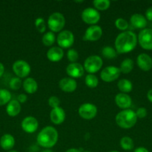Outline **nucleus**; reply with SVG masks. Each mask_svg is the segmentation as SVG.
Listing matches in <instances>:
<instances>
[{
  "label": "nucleus",
  "mask_w": 152,
  "mask_h": 152,
  "mask_svg": "<svg viewBox=\"0 0 152 152\" xmlns=\"http://www.w3.org/2000/svg\"><path fill=\"white\" fill-rule=\"evenodd\" d=\"M138 42L137 36L131 31H123L116 37L115 49L118 53H127L132 51Z\"/></svg>",
  "instance_id": "nucleus-1"
},
{
  "label": "nucleus",
  "mask_w": 152,
  "mask_h": 152,
  "mask_svg": "<svg viewBox=\"0 0 152 152\" xmlns=\"http://www.w3.org/2000/svg\"><path fill=\"white\" fill-rule=\"evenodd\" d=\"M58 140V132L52 126L43 128L37 137V142L39 145L44 148H49L55 146Z\"/></svg>",
  "instance_id": "nucleus-2"
},
{
  "label": "nucleus",
  "mask_w": 152,
  "mask_h": 152,
  "mask_svg": "<svg viewBox=\"0 0 152 152\" xmlns=\"http://www.w3.org/2000/svg\"><path fill=\"white\" fill-rule=\"evenodd\" d=\"M137 119L135 111L128 108L122 110L116 114V123L122 129H128L135 126Z\"/></svg>",
  "instance_id": "nucleus-3"
},
{
  "label": "nucleus",
  "mask_w": 152,
  "mask_h": 152,
  "mask_svg": "<svg viewBox=\"0 0 152 152\" xmlns=\"http://www.w3.org/2000/svg\"><path fill=\"white\" fill-rule=\"evenodd\" d=\"M66 20L63 15L59 12L52 13L49 16L47 21V25L52 32H61L65 26Z\"/></svg>",
  "instance_id": "nucleus-4"
},
{
  "label": "nucleus",
  "mask_w": 152,
  "mask_h": 152,
  "mask_svg": "<svg viewBox=\"0 0 152 152\" xmlns=\"http://www.w3.org/2000/svg\"><path fill=\"white\" fill-rule=\"evenodd\" d=\"M103 65V60L98 55H92L85 59L83 62L84 71L89 74H94L100 71Z\"/></svg>",
  "instance_id": "nucleus-5"
},
{
  "label": "nucleus",
  "mask_w": 152,
  "mask_h": 152,
  "mask_svg": "<svg viewBox=\"0 0 152 152\" xmlns=\"http://www.w3.org/2000/svg\"><path fill=\"white\" fill-rule=\"evenodd\" d=\"M138 42L139 45L145 50H152V29L144 28L139 34Z\"/></svg>",
  "instance_id": "nucleus-6"
},
{
  "label": "nucleus",
  "mask_w": 152,
  "mask_h": 152,
  "mask_svg": "<svg viewBox=\"0 0 152 152\" xmlns=\"http://www.w3.org/2000/svg\"><path fill=\"white\" fill-rule=\"evenodd\" d=\"M98 113V108L94 104L83 103L78 108V114L82 119L86 120H90L95 117Z\"/></svg>",
  "instance_id": "nucleus-7"
},
{
  "label": "nucleus",
  "mask_w": 152,
  "mask_h": 152,
  "mask_svg": "<svg viewBox=\"0 0 152 152\" xmlns=\"http://www.w3.org/2000/svg\"><path fill=\"white\" fill-rule=\"evenodd\" d=\"M81 19L85 23L94 25L99 22L101 19V15L98 10H97L94 7H87L82 11Z\"/></svg>",
  "instance_id": "nucleus-8"
},
{
  "label": "nucleus",
  "mask_w": 152,
  "mask_h": 152,
  "mask_svg": "<svg viewBox=\"0 0 152 152\" xmlns=\"http://www.w3.org/2000/svg\"><path fill=\"white\" fill-rule=\"evenodd\" d=\"M75 37L72 32L68 30L61 31L57 37V42L61 48H69L74 44Z\"/></svg>",
  "instance_id": "nucleus-9"
},
{
  "label": "nucleus",
  "mask_w": 152,
  "mask_h": 152,
  "mask_svg": "<svg viewBox=\"0 0 152 152\" xmlns=\"http://www.w3.org/2000/svg\"><path fill=\"white\" fill-rule=\"evenodd\" d=\"M13 71L16 76L19 78H25L31 73V66L26 61L19 59L13 64Z\"/></svg>",
  "instance_id": "nucleus-10"
},
{
  "label": "nucleus",
  "mask_w": 152,
  "mask_h": 152,
  "mask_svg": "<svg viewBox=\"0 0 152 152\" xmlns=\"http://www.w3.org/2000/svg\"><path fill=\"white\" fill-rule=\"evenodd\" d=\"M121 74L119 68L116 66H107L104 68L100 74V77L101 80L106 83H110L117 80Z\"/></svg>",
  "instance_id": "nucleus-11"
},
{
  "label": "nucleus",
  "mask_w": 152,
  "mask_h": 152,
  "mask_svg": "<svg viewBox=\"0 0 152 152\" xmlns=\"http://www.w3.org/2000/svg\"><path fill=\"white\" fill-rule=\"evenodd\" d=\"M102 34V28L99 25H90L89 28H86L84 36H83V39L85 40H87V41L95 42L99 39Z\"/></svg>",
  "instance_id": "nucleus-12"
},
{
  "label": "nucleus",
  "mask_w": 152,
  "mask_h": 152,
  "mask_svg": "<svg viewBox=\"0 0 152 152\" xmlns=\"http://www.w3.org/2000/svg\"><path fill=\"white\" fill-rule=\"evenodd\" d=\"M39 123L35 117L28 116L25 117L21 123V127L22 130L28 134H33L37 130Z\"/></svg>",
  "instance_id": "nucleus-13"
},
{
  "label": "nucleus",
  "mask_w": 152,
  "mask_h": 152,
  "mask_svg": "<svg viewBox=\"0 0 152 152\" xmlns=\"http://www.w3.org/2000/svg\"><path fill=\"white\" fill-rule=\"evenodd\" d=\"M66 74L69 77L72 79L80 78L84 74V68L81 64L78 62L70 63L67 65L66 68Z\"/></svg>",
  "instance_id": "nucleus-14"
},
{
  "label": "nucleus",
  "mask_w": 152,
  "mask_h": 152,
  "mask_svg": "<svg viewBox=\"0 0 152 152\" xmlns=\"http://www.w3.org/2000/svg\"><path fill=\"white\" fill-rule=\"evenodd\" d=\"M58 86L61 91L66 93L75 91L77 87V82L75 79L71 78V77H65V78L61 79L59 81Z\"/></svg>",
  "instance_id": "nucleus-15"
},
{
  "label": "nucleus",
  "mask_w": 152,
  "mask_h": 152,
  "mask_svg": "<svg viewBox=\"0 0 152 152\" xmlns=\"http://www.w3.org/2000/svg\"><path fill=\"white\" fill-rule=\"evenodd\" d=\"M50 120L55 125H61L66 119V112L62 108H52L50 111Z\"/></svg>",
  "instance_id": "nucleus-16"
},
{
  "label": "nucleus",
  "mask_w": 152,
  "mask_h": 152,
  "mask_svg": "<svg viewBox=\"0 0 152 152\" xmlns=\"http://www.w3.org/2000/svg\"><path fill=\"white\" fill-rule=\"evenodd\" d=\"M115 102L116 105L122 110L128 109L132 105V99L127 94L119 93L115 96Z\"/></svg>",
  "instance_id": "nucleus-17"
},
{
  "label": "nucleus",
  "mask_w": 152,
  "mask_h": 152,
  "mask_svg": "<svg viewBox=\"0 0 152 152\" xmlns=\"http://www.w3.org/2000/svg\"><path fill=\"white\" fill-rule=\"evenodd\" d=\"M139 68L144 71H148L152 68V58L147 53H140L137 58Z\"/></svg>",
  "instance_id": "nucleus-18"
},
{
  "label": "nucleus",
  "mask_w": 152,
  "mask_h": 152,
  "mask_svg": "<svg viewBox=\"0 0 152 152\" xmlns=\"http://www.w3.org/2000/svg\"><path fill=\"white\" fill-rule=\"evenodd\" d=\"M64 56V52L63 49L60 47L50 48L46 53L48 59L52 62H57L61 61Z\"/></svg>",
  "instance_id": "nucleus-19"
},
{
  "label": "nucleus",
  "mask_w": 152,
  "mask_h": 152,
  "mask_svg": "<svg viewBox=\"0 0 152 152\" xmlns=\"http://www.w3.org/2000/svg\"><path fill=\"white\" fill-rule=\"evenodd\" d=\"M147 19L145 16L139 13H134L131 16L130 22L131 25L135 28L138 29H144L147 25Z\"/></svg>",
  "instance_id": "nucleus-20"
},
{
  "label": "nucleus",
  "mask_w": 152,
  "mask_h": 152,
  "mask_svg": "<svg viewBox=\"0 0 152 152\" xmlns=\"http://www.w3.org/2000/svg\"><path fill=\"white\" fill-rule=\"evenodd\" d=\"M15 145V139L13 135L10 134H5L1 136L0 139V146L5 151L12 150Z\"/></svg>",
  "instance_id": "nucleus-21"
},
{
  "label": "nucleus",
  "mask_w": 152,
  "mask_h": 152,
  "mask_svg": "<svg viewBox=\"0 0 152 152\" xmlns=\"http://www.w3.org/2000/svg\"><path fill=\"white\" fill-rule=\"evenodd\" d=\"M21 104L17 99H12L7 103L6 107V112L10 117H16L21 111Z\"/></svg>",
  "instance_id": "nucleus-22"
},
{
  "label": "nucleus",
  "mask_w": 152,
  "mask_h": 152,
  "mask_svg": "<svg viewBox=\"0 0 152 152\" xmlns=\"http://www.w3.org/2000/svg\"><path fill=\"white\" fill-rule=\"evenodd\" d=\"M22 87L26 93L32 94L35 93L38 89V84L34 78L28 77L22 83Z\"/></svg>",
  "instance_id": "nucleus-23"
},
{
  "label": "nucleus",
  "mask_w": 152,
  "mask_h": 152,
  "mask_svg": "<svg viewBox=\"0 0 152 152\" xmlns=\"http://www.w3.org/2000/svg\"><path fill=\"white\" fill-rule=\"evenodd\" d=\"M117 87L122 93H129L133 89V84L131 81L127 79H122L117 83Z\"/></svg>",
  "instance_id": "nucleus-24"
},
{
  "label": "nucleus",
  "mask_w": 152,
  "mask_h": 152,
  "mask_svg": "<svg viewBox=\"0 0 152 152\" xmlns=\"http://www.w3.org/2000/svg\"><path fill=\"white\" fill-rule=\"evenodd\" d=\"M134 66V62L133 61V59H130V58H126L125 59H124L122 62H121L120 67H119V69H120L121 73H123V74H129L131 72V71L133 70Z\"/></svg>",
  "instance_id": "nucleus-25"
},
{
  "label": "nucleus",
  "mask_w": 152,
  "mask_h": 152,
  "mask_svg": "<svg viewBox=\"0 0 152 152\" xmlns=\"http://www.w3.org/2000/svg\"><path fill=\"white\" fill-rule=\"evenodd\" d=\"M117 51L111 46H104L101 50V54L104 58L108 59H114L117 56Z\"/></svg>",
  "instance_id": "nucleus-26"
},
{
  "label": "nucleus",
  "mask_w": 152,
  "mask_h": 152,
  "mask_svg": "<svg viewBox=\"0 0 152 152\" xmlns=\"http://www.w3.org/2000/svg\"><path fill=\"white\" fill-rule=\"evenodd\" d=\"M120 146L125 151H131L134 148V140L130 137H123L120 140Z\"/></svg>",
  "instance_id": "nucleus-27"
},
{
  "label": "nucleus",
  "mask_w": 152,
  "mask_h": 152,
  "mask_svg": "<svg viewBox=\"0 0 152 152\" xmlns=\"http://www.w3.org/2000/svg\"><path fill=\"white\" fill-rule=\"evenodd\" d=\"M42 42L44 44V45L48 46V47L52 46L55 42V33L52 32V31H48V32L45 33L43 36V38H42Z\"/></svg>",
  "instance_id": "nucleus-28"
},
{
  "label": "nucleus",
  "mask_w": 152,
  "mask_h": 152,
  "mask_svg": "<svg viewBox=\"0 0 152 152\" xmlns=\"http://www.w3.org/2000/svg\"><path fill=\"white\" fill-rule=\"evenodd\" d=\"M85 84L87 87L90 88H95L98 86V79L94 74H89L86 76L85 77Z\"/></svg>",
  "instance_id": "nucleus-29"
},
{
  "label": "nucleus",
  "mask_w": 152,
  "mask_h": 152,
  "mask_svg": "<svg viewBox=\"0 0 152 152\" xmlns=\"http://www.w3.org/2000/svg\"><path fill=\"white\" fill-rule=\"evenodd\" d=\"M11 100V94L7 89H0V105H4Z\"/></svg>",
  "instance_id": "nucleus-30"
},
{
  "label": "nucleus",
  "mask_w": 152,
  "mask_h": 152,
  "mask_svg": "<svg viewBox=\"0 0 152 152\" xmlns=\"http://www.w3.org/2000/svg\"><path fill=\"white\" fill-rule=\"evenodd\" d=\"M92 4L97 10H105L110 7V1L109 0H95Z\"/></svg>",
  "instance_id": "nucleus-31"
},
{
  "label": "nucleus",
  "mask_w": 152,
  "mask_h": 152,
  "mask_svg": "<svg viewBox=\"0 0 152 152\" xmlns=\"http://www.w3.org/2000/svg\"><path fill=\"white\" fill-rule=\"evenodd\" d=\"M34 25H35L36 28L40 33H44L46 30V21L42 17H37L35 19L34 22Z\"/></svg>",
  "instance_id": "nucleus-32"
},
{
  "label": "nucleus",
  "mask_w": 152,
  "mask_h": 152,
  "mask_svg": "<svg viewBox=\"0 0 152 152\" xmlns=\"http://www.w3.org/2000/svg\"><path fill=\"white\" fill-rule=\"evenodd\" d=\"M115 25H116V27L118 29L122 31H126V30L129 27L128 22L125 19H123V18H118L115 21Z\"/></svg>",
  "instance_id": "nucleus-33"
},
{
  "label": "nucleus",
  "mask_w": 152,
  "mask_h": 152,
  "mask_svg": "<svg viewBox=\"0 0 152 152\" xmlns=\"http://www.w3.org/2000/svg\"><path fill=\"white\" fill-rule=\"evenodd\" d=\"M22 86V82L20 78L17 77H14L9 82V86L12 90H18Z\"/></svg>",
  "instance_id": "nucleus-34"
},
{
  "label": "nucleus",
  "mask_w": 152,
  "mask_h": 152,
  "mask_svg": "<svg viewBox=\"0 0 152 152\" xmlns=\"http://www.w3.org/2000/svg\"><path fill=\"white\" fill-rule=\"evenodd\" d=\"M79 58L78 53L76 50L72 48L69 49L67 51V59L71 63H74V62H77V60Z\"/></svg>",
  "instance_id": "nucleus-35"
},
{
  "label": "nucleus",
  "mask_w": 152,
  "mask_h": 152,
  "mask_svg": "<svg viewBox=\"0 0 152 152\" xmlns=\"http://www.w3.org/2000/svg\"><path fill=\"white\" fill-rule=\"evenodd\" d=\"M48 103H49V105L52 108H58V107H60V104H61V101H60V99L58 97V96H52L49 97V100H48Z\"/></svg>",
  "instance_id": "nucleus-36"
},
{
  "label": "nucleus",
  "mask_w": 152,
  "mask_h": 152,
  "mask_svg": "<svg viewBox=\"0 0 152 152\" xmlns=\"http://www.w3.org/2000/svg\"><path fill=\"white\" fill-rule=\"evenodd\" d=\"M136 114H137V118L139 119H143L147 116L148 111L147 109L145 108H143V107H141V108H139L136 111Z\"/></svg>",
  "instance_id": "nucleus-37"
},
{
  "label": "nucleus",
  "mask_w": 152,
  "mask_h": 152,
  "mask_svg": "<svg viewBox=\"0 0 152 152\" xmlns=\"http://www.w3.org/2000/svg\"><path fill=\"white\" fill-rule=\"evenodd\" d=\"M28 99V96H27L26 94H20L18 95L17 96V101L19 102V103H25V102Z\"/></svg>",
  "instance_id": "nucleus-38"
},
{
  "label": "nucleus",
  "mask_w": 152,
  "mask_h": 152,
  "mask_svg": "<svg viewBox=\"0 0 152 152\" xmlns=\"http://www.w3.org/2000/svg\"><path fill=\"white\" fill-rule=\"evenodd\" d=\"M145 18L147 20L152 22V7H148L145 11Z\"/></svg>",
  "instance_id": "nucleus-39"
},
{
  "label": "nucleus",
  "mask_w": 152,
  "mask_h": 152,
  "mask_svg": "<svg viewBox=\"0 0 152 152\" xmlns=\"http://www.w3.org/2000/svg\"><path fill=\"white\" fill-rule=\"evenodd\" d=\"M134 152H149V151L147 149V148H145V147L140 146V147H138V148H135Z\"/></svg>",
  "instance_id": "nucleus-40"
},
{
  "label": "nucleus",
  "mask_w": 152,
  "mask_h": 152,
  "mask_svg": "<svg viewBox=\"0 0 152 152\" xmlns=\"http://www.w3.org/2000/svg\"><path fill=\"white\" fill-rule=\"evenodd\" d=\"M147 98L151 102H152V88L150 89V90L148 91L147 94Z\"/></svg>",
  "instance_id": "nucleus-41"
},
{
  "label": "nucleus",
  "mask_w": 152,
  "mask_h": 152,
  "mask_svg": "<svg viewBox=\"0 0 152 152\" xmlns=\"http://www.w3.org/2000/svg\"><path fill=\"white\" fill-rule=\"evenodd\" d=\"M4 73V67L1 62H0V77H2V75Z\"/></svg>",
  "instance_id": "nucleus-42"
},
{
  "label": "nucleus",
  "mask_w": 152,
  "mask_h": 152,
  "mask_svg": "<svg viewBox=\"0 0 152 152\" xmlns=\"http://www.w3.org/2000/svg\"><path fill=\"white\" fill-rule=\"evenodd\" d=\"M65 152H81V150L78 149V148H69V149L66 150Z\"/></svg>",
  "instance_id": "nucleus-43"
},
{
  "label": "nucleus",
  "mask_w": 152,
  "mask_h": 152,
  "mask_svg": "<svg viewBox=\"0 0 152 152\" xmlns=\"http://www.w3.org/2000/svg\"><path fill=\"white\" fill-rule=\"evenodd\" d=\"M41 152H53V151H52V150L49 149V148H45V149L43 150Z\"/></svg>",
  "instance_id": "nucleus-44"
},
{
  "label": "nucleus",
  "mask_w": 152,
  "mask_h": 152,
  "mask_svg": "<svg viewBox=\"0 0 152 152\" xmlns=\"http://www.w3.org/2000/svg\"><path fill=\"white\" fill-rule=\"evenodd\" d=\"M7 152H18V151H16V150H10V151H7Z\"/></svg>",
  "instance_id": "nucleus-45"
},
{
  "label": "nucleus",
  "mask_w": 152,
  "mask_h": 152,
  "mask_svg": "<svg viewBox=\"0 0 152 152\" xmlns=\"http://www.w3.org/2000/svg\"><path fill=\"white\" fill-rule=\"evenodd\" d=\"M83 152H92V151H88V150H86V151H83Z\"/></svg>",
  "instance_id": "nucleus-46"
},
{
  "label": "nucleus",
  "mask_w": 152,
  "mask_h": 152,
  "mask_svg": "<svg viewBox=\"0 0 152 152\" xmlns=\"http://www.w3.org/2000/svg\"><path fill=\"white\" fill-rule=\"evenodd\" d=\"M110 152H119V151H110Z\"/></svg>",
  "instance_id": "nucleus-47"
}]
</instances>
